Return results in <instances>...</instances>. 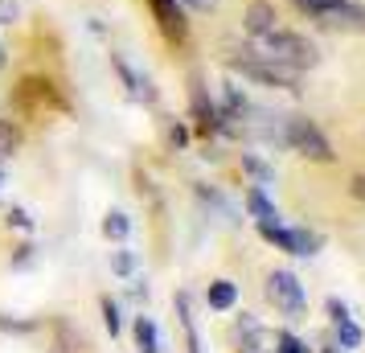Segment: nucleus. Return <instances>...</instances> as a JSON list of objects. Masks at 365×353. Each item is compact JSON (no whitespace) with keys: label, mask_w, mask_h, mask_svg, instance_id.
<instances>
[{"label":"nucleus","mask_w":365,"mask_h":353,"mask_svg":"<svg viewBox=\"0 0 365 353\" xmlns=\"http://www.w3.org/2000/svg\"><path fill=\"white\" fill-rule=\"evenodd\" d=\"M242 29H247L255 41L263 34H271V29H279V17H275V4L271 0H250L247 13H242Z\"/></svg>","instance_id":"obj_9"},{"label":"nucleus","mask_w":365,"mask_h":353,"mask_svg":"<svg viewBox=\"0 0 365 353\" xmlns=\"http://www.w3.org/2000/svg\"><path fill=\"white\" fill-rule=\"evenodd\" d=\"M226 66H230L234 74L250 78V83L271 86V91H299V70L271 62V58H267L263 50H255V46H230V50H226Z\"/></svg>","instance_id":"obj_1"},{"label":"nucleus","mask_w":365,"mask_h":353,"mask_svg":"<svg viewBox=\"0 0 365 353\" xmlns=\"http://www.w3.org/2000/svg\"><path fill=\"white\" fill-rule=\"evenodd\" d=\"M99 230H103V238H107V242H123V238L132 235V218H128L123 210H111V214L103 218Z\"/></svg>","instance_id":"obj_14"},{"label":"nucleus","mask_w":365,"mask_h":353,"mask_svg":"<svg viewBox=\"0 0 365 353\" xmlns=\"http://www.w3.org/2000/svg\"><path fill=\"white\" fill-rule=\"evenodd\" d=\"M37 320H17L9 317V312H0V333H34Z\"/></svg>","instance_id":"obj_21"},{"label":"nucleus","mask_w":365,"mask_h":353,"mask_svg":"<svg viewBox=\"0 0 365 353\" xmlns=\"http://www.w3.org/2000/svg\"><path fill=\"white\" fill-rule=\"evenodd\" d=\"M0 189H4V165H0Z\"/></svg>","instance_id":"obj_31"},{"label":"nucleus","mask_w":365,"mask_h":353,"mask_svg":"<svg viewBox=\"0 0 365 353\" xmlns=\"http://www.w3.org/2000/svg\"><path fill=\"white\" fill-rule=\"evenodd\" d=\"M111 271H115L119 280H132V275H135V255L123 251V247H119V251H111Z\"/></svg>","instance_id":"obj_19"},{"label":"nucleus","mask_w":365,"mask_h":353,"mask_svg":"<svg viewBox=\"0 0 365 353\" xmlns=\"http://www.w3.org/2000/svg\"><path fill=\"white\" fill-rule=\"evenodd\" d=\"M283 144H287V148H296L299 156L316 160V165H329V160H332L329 140H324V132H320L308 116H287V119H283Z\"/></svg>","instance_id":"obj_3"},{"label":"nucleus","mask_w":365,"mask_h":353,"mask_svg":"<svg viewBox=\"0 0 365 353\" xmlns=\"http://www.w3.org/2000/svg\"><path fill=\"white\" fill-rule=\"evenodd\" d=\"M21 21V0H0V25H17Z\"/></svg>","instance_id":"obj_24"},{"label":"nucleus","mask_w":365,"mask_h":353,"mask_svg":"<svg viewBox=\"0 0 365 353\" xmlns=\"http://www.w3.org/2000/svg\"><path fill=\"white\" fill-rule=\"evenodd\" d=\"M152 21L165 37L168 46H185L189 41V17H185V4L181 0H148Z\"/></svg>","instance_id":"obj_6"},{"label":"nucleus","mask_w":365,"mask_h":353,"mask_svg":"<svg viewBox=\"0 0 365 353\" xmlns=\"http://www.w3.org/2000/svg\"><path fill=\"white\" fill-rule=\"evenodd\" d=\"M132 333H135V345H140V353H168L165 341H160V333H156V324H152L148 317H135V320H132Z\"/></svg>","instance_id":"obj_11"},{"label":"nucleus","mask_w":365,"mask_h":353,"mask_svg":"<svg viewBox=\"0 0 365 353\" xmlns=\"http://www.w3.org/2000/svg\"><path fill=\"white\" fill-rule=\"evenodd\" d=\"M267 300L275 304L283 317H304V308H308L304 284H299L292 271H271L267 275Z\"/></svg>","instance_id":"obj_5"},{"label":"nucleus","mask_w":365,"mask_h":353,"mask_svg":"<svg viewBox=\"0 0 365 353\" xmlns=\"http://www.w3.org/2000/svg\"><path fill=\"white\" fill-rule=\"evenodd\" d=\"M181 4H185V9H193V13H214L222 0H181Z\"/></svg>","instance_id":"obj_26"},{"label":"nucleus","mask_w":365,"mask_h":353,"mask_svg":"<svg viewBox=\"0 0 365 353\" xmlns=\"http://www.w3.org/2000/svg\"><path fill=\"white\" fill-rule=\"evenodd\" d=\"M168 144H173V148H185V144H189V128H185V123H168Z\"/></svg>","instance_id":"obj_25"},{"label":"nucleus","mask_w":365,"mask_h":353,"mask_svg":"<svg viewBox=\"0 0 365 353\" xmlns=\"http://www.w3.org/2000/svg\"><path fill=\"white\" fill-rule=\"evenodd\" d=\"M99 312H103V329H107V337L123 333V317H119V304L111 300V296H99Z\"/></svg>","instance_id":"obj_17"},{"label":"nucleus","mask_w":365,"mask_h":353,"mask_svg":"<svg viewBox=\"0 0 365 353\" xmlns=\"http://www.w3.org/2000/svg\"><path fill=\"white\" fill-rule=\"evenodd\" d=\"M332 333H336V341H341V345H345V349H357V345H361V329H357V324H353V317H332Z\"/></svg>","instance_id":"obj_16"},{"label":"nucleus","mask_w":365,"mask_h":353,"mask_svg":"<svg viewBox=\"0 0 365 353\" xmlns=\"http://www.w3.org/2000/svg\"><path fill=\"white\" fill-rule=\"evenodd\" d=\"M275 345H279V353H308V345H304V341H299L296 333H287V329H283V333L275 337Z\"/></svg>","instance_id":"obj_23"},{"label":"nucleus","mask_w":365,"mask_h":353,"mask_svg":"<svg viewBox=\"0 0 365 353\" xmlns=\"http://www.w3.org/2000/svg\"><path fill=\"white\" fill-rule=\"evenodd\" d=\"M189 116H193V128H197V135L217 132V103L210 99V86L201 83L197 74L189 78Z\"/></svg>","instance_id":"obj_7"},{"label":"nucleus","mask_w":365,"mask_h":353,"mask_svg":"<svg viewBox=\"0 0 365 353\" xmlns=\"http://www.w3.org/2000/svg\"><path fill=\"white\" fill-rule=\"evenodd\" d=\"M304 17L332 25V29H365V9H357L353 0H292Z\"/></svg>","instance_id":"obj_4"},{"label":"nucleus","mask_w":365,"mask_h":353,"mask_svg":"<svg viewBox=\"0 0 365 353\" xmlns=\"http://www.w3.org/2000/svg\"><path fill=\"white\" fill-rule=\"evenodd\" d=\"M9 66V46H4V41H0V70Z\"/></svg>","instance_id":"obj_29"},{"label":"nucleus","mask_w":365,"mask_h":353,"mask_svg":"<svg viewBox=\"0 0 365 353\" xmlns=\"http://www.w3.org/2000/svg\"><path fill=\"white\" fill-rule=\"evenodd\" d=\"M111 66H115L119 83H123V91H128V99L144 103V107H152V103H156V86H152V78L144 74V70H135L123 53H111Z\"/></svg>","instance_id":"obj_8"},{"label":"nucleus","mask_w":365,"mask_h":353,"mask_svg":"<svg viewBox=\"0 0 365 353\" xmlns=\"http://www.w3.org/2000/svg\"><path fill=\"white\" fill-rule=\"evenodd\" d=\"M247 210H250V218H255V222H275V218H279V210L271 205V198L263 193V185H250L247 189Z\"/></svg>","instance_id":"obj_12"},{"label":"nucleus","mask_w":365,"mask_h":353,"mask_svg":"<svg viewBox=\"0 0 365 353\" xmlns=\"http://www.w3.org/2000/svg\"><path fill=\"white\" fill-rule=\"evenodd\" d=\"M320 353H341V349H336V345H324V349H320Z\"/></svg>","instance_id":"obj_30"},{"label":"nucleus","mask_w":365,"mask_h":353,"mask_svg":"<svg viewBox=\"0 0 365 353\" xmlns=\"http://www.w3.org/2000/svg\"><path fill=\"white\" fill-rule=\"evenodd\" d=\"M255 50H263L271 62L292 66V70H299V74L320 62V53H316L312 41H308L304 34H292V29H271V34H263L259 41H255Z\"/></svg>","instance_id":"obj_2"},{"label":"nucleus","mask_w":365,"mask_h":353,"mask_svg":"<svg viewBox=\"0 0 365 353\" xmlns=\"http://www.w3.org/2000/svg\"><path fill=\"white\" fill-rule=\"evenodd\" d=\"M21 140H25V132H21L13 119L0 116V165H4L9 156H17V152H21Z\"/></svg>","instance_id":"obj_13"},{"label":"nucleus","mask_w":365,"mask_h":353,"mask_svg":"<svg viewBox=\"0 0 365 353\" xmlns=\"http://www.w3.org/2000/svg\"><path fill=\"white\" fill-rule=\"evenodd\" d=\"M86 29H91V34H107V25H103V17H91V21H86Z\"/></svg>","instance_id":"obj_28"},{"label":"nucleus","mask_w":365,"mask_h":353,"mask_svg":"<svg viewBox=\"0 0 365 353\" xmlns=\"http://www.w3.org/2000/svg\"><path fill=\"white\" fill-rule=\"evenodd\" d=\"M205 304L214 312H230L234 304H238V284L234 280H214V284L205 287Z\"/></svg>","instance_id":"obj_10"},{"label":"nucleus","mask_w":365,"mask_h":353,"mask_svg":"<svg viewBox=\"0 0 365 353\" xmlns=\"http://www.w3.org/2000/svg\"><path fill=\"white\" fill-rule=\"evenodd\" d=\"M29 263H37V242H21L17 251H13V267L25 271Z\"/></svg>","instance_id":"obj_22"},{"label":"nucleus","mask_w":365,"mask_h":353,"mask_svg":"<svg viewBox=\"0 0 365 353\" xmlns=\"http://www.w3.org/2000/svg\"><path fill=\"white\" fill-rule=\"evenodd\" d=\"M242 168H247L259 185H271V181H275V168L267 165V160H259L255 152H242Z\"/></svg>","instance_id":"obj_18"},{"label":"nucleus","mask_w":365,"mask_h":353,"mask_svg":"<svg viewBox=\"0 0 365 353\" xmlns=\"http://www.w3.org/2000/svg\"><path fill=\"white\" fill-rule=\"evenodd\" d=\"M177 317H181V329H185V345L189 353H201V337H197V324H193V312H189V296H177Z\"/></svg>","instance_id":"obj_15"},{"label":"nucleus","mask_w":365,"mask_h":353,"mask_svg":"<svg viewBox=\"0 0 365 353\" xmlns=\"http://www.w3.org/2000/svg\"><path fill=\"white\" fill-rule=\"evenodd\" d=\"M4 222H9L13 230H25V235H34V226H37V222L29 218V210H21V205H13V210H9V218H4Z\"/></svg>","instance_id":"obj_20"},{"label":"nucleus","mask_w":365,"mask_h":353,"mask_svg":"<svg viewBox=\"0 0 365 353\" xmlns=\"http://www.w3.org/2000/svg\"><path fill=\"white\" fill-rule=\"evenodd\" d=\"M349 193H353L357 202H365V173H361V177H353V185H349Z\"/></svg>","instance_id":"obj_27"}]
</instances>
